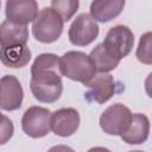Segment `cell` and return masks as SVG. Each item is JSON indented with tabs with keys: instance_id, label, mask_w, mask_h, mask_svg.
I'll return each mask as SVG.
<instances>
[{
	"instance_id": "cell-1",
	"label": "cell",
	"mask_w": 152,
	"mask_h": 152,
	"mask_svg": "<svg viewBox=\"0 0 152 152\" xmlns=\"http://www.w3.org/2000/svg\"><path fill=\"white\" fill-rule=\"evenodd\" d=\"M30 88L36 100L43 103L57 101L63 91L59 57L55 53L39 55L31 66Z\"/></svg>"
},
{
	"instance_id": "cell-2",
	"label": "cell",
	"mask_w": 152,
	"mask_h": 152,
	"mask_svg": "<svg viewBox=\"0 0 152 152\" xmlns=\"http://www.w3.org/2000/svg\"><path fill=\"white\" fill-rule=\"evenodd\" d=\"M59 70L62 76L71 81L87 84L96 74L95 65L89 55L82 51H68L59 57Z\"/></svg>"
},
{
	"instance_id": "cell-3",
	"label": "cell",
	"mask_w": 152,
	"mask_h": 152,
	"mask_svg": "<svg viewBox=\"0 0 152 152\" xmlns=\"http://www.w3.org/2000/svg\"><path fill=\"white\" fill-rule=\"evenodd\" d=\"M32 23L33 37L44 44L58 40L63 32L64 20L51 7H44L40 10Z\"/></svg>"
},
{
	"instance_id": "cell-4",
	"label": "cell",
	"mask_w": 152,
	"mask_h": 152,
	"mask_svg": "<svg viewBox=\"0 0 152 152\" xmlns=\"http://www.w3.org/2000/svg\"><path fill=\"white\" fill-rule=\"evenodd\" d=\"M106 50L116 59L127 57L134 45V34L126 25H115L110 27L102 42Z\"/></svg>"
},
{
	"instance_id": "cell-5",
	"label": "cell",
	"mask_w": 152,
	"mask_h": 152,
	"mask_svg": "<svg viewBox=\"0 0 152 152\" xmlns=\"http://www.w3.org/2000/svg\"><path fill=\"white\" fill-rule=\"evenodd\" d=\"M132 119L131 109L122 103H114L107 107L100 115L101 129L109 135H121L129 126Z\"/></svg>"
},
{
	"instance_id": "cell-6",
	"label": "cell",
	"mask_w": 152,
	"mask_h": 152,
	"mask_svg": "<svg viewBox=\"0 0 152 152\" xmlns=\"http://www.w3.org/2000/svg\"><path fill=\"white\" fill-rule=\"evenodd\" d=\"M51 112L48 108L32 106L27 108L21 118V128L24 133L33 139L43 138L51 131Z\"/></svg>"
},
{
	"instance_id": "cell-7",
	"label": "cell",
	"mask_w": 152,
	"mask_h": 152,
	"mask_svg": "<svg viewBox=\"0 0 152 152\" xmlns=\"http://www.w3.org/2000/svg\"><path fill=\"white\" fill-rule=\"evenodd\" d=\"M69 40L76 46H87L99 36V25L90 14H78L69 27Z\"/></svg>"
},
{
	"instance_id": "cell-8",
	"label": "cell",
	"mask_w": 152,
	"mask_h": 152,
	"mask_svg": "<svg viewBox=\"0 0 152 152\" xmlns=\"http://www.w3.org/2000/svg\"><path fill=\"white\" fill-rule=\"evenodd\" d=\"M24 90L19 80L13 75H5L0 78V108L7 112L21 107Z\"/></svg>"
},
{
	"instance_id": "cell-9",
	"label": "cell",
	"mask_w": 152,
	"mask_h": 152,
	"mask_svg": "<svg viewBox=\"0 0 152 152\" xmlns=\"http://www.w3.org/2000/svg\"><path fill=\"white\" fill-rule=\"evenodd\" d=\"M80 114L75 108H61L51 113V131L58 137H70L80 127Z\"/></svg>"
},
{
	"instance_id": "cell-10",
	"label": "cell",
	"mask_w": 152,
	"mask_h": 152,
	"mask_svg": "<svg viewBox=\"0 0 152 152\" xmlns=\"http://www.w3.org/2000/svg\"><path fill=\"white\" fill-rule=\"evenodd\" d=\"M89 90L84 94L88 101H95L100 104L107 102L115 93V81L108 72L95 74L94 77L86 84Z\"/></svg>"
},
{
	"instance_id": "cell-11",
	"label": "cell",
	"mask_w": 152,
	"mask_h": 152,
	"mask_svg": "<svg viewBox=\"0 0 152 152\" xmlns=\"http://www.w3.org/2000/svg\"><path fill=\"white\" fill-rule=\"evenodd\" d=\"M38 2L37 0H7L6 1V20L19 24L27 25L33 21L38 14Z\"/></svg>"
},
{
	"instance_id": "cell-12",
	"label": "cell",
	"mask_w": 152,
	"mask_h": 152,
	"mask_svg": "<svg viewBox=\"0 0 152 152\" xmlns=\"http://www.w3.org/2000/svg\"><path fill=\"white\" fill-rule=\"evenodd\" d=\"M150 133V120L142 113L132 114L127 129L120 135L122 141L128 145H139L147 140Z\"/></svg>"
},
{
	"instance_id": "cell-13",
	"label": "cell",
	"mask_w": 152,
	"mask_h": 152,
	"mask_svg": "<svg viewBox=\"0 0 152 152\" xmlns=\"http://www.w3.org/2000/svg\"><path fill=\"white\" fill-rule=\"evenodd\" d=\"M31 61V51L27 44L0 46V62L12 69H20Z\"/></svg>"
},
{
	"instance_id": "cell-14",
	"label": "cell",
	"mask_w": 152,
	"mask_h": 152,
	"mask_svg": "<svg viewBox=\"0 0 152 152\" xmlns=\"http://www.w3.org/2000/svg\"><path fill=\"white\" fill-rule=\"evenodd\" d=\"M126 0H93L90 4V17L95 21L108 23L121 14Z\"/></svg>"
},
{
	"instance_id": "cell-15",
	"label": "cell",
	"mask_w": 152,
	"mask_h": 152,
	"mask_svg": "<svg viewBox=\"0 0 152 152\" xmlns=\"http://www.w3.org/2000/svg\"><path fill=\"white\" fill-rule=\"evenodd\" d=\"M28 28L26 25H19L5 20L0 25V46L14 44H27Z\"/></svg>"
},
{
	"instance_id": "cell-16",
	"label": "cell",
	"mask_w": 152,
	"mask_h": 152,
	"mask_svg": "<svg viewBox=\"0 0 152 152\" xmlns=\"http://www.w3.org/2000/svg\"><path fill=\"white\" fill-rule=\"evenodd\" d=\"M89 57L91 58L94 65H95V70L97 72H109L112 70H114L120 61L114 58L103 46V44H97L89 53Z\"/></svg>"
},
{
	"instance_id": "cell-17",
	"label": "cell",
	"mask_w": 152,
	"mask_h": 152,
	"mask_svg": "<svg viewBox=\"0 0 152 152\" xmlns=\"http://www.w3.org/2000/svg\"><path fill=\"white\" fill-rule=\"evenodd\" d=\"M80 7V0H51V8H53L64 21L70 20Z\"/></svg>"
},
{
	"instance_id": "cell-18",
	"label": "cell",
	"mask_w": 152,
	"mask_h": 152,
	"mask_svg": "<svg viewBox=\"0 0 152 152\" xmlns=\"http://www.w3.org/2000/svg\"><path fill=\"white\" fill-rule=\"evenodd\" d=\"M151 32H146L140 37L138 48H137V58L139 62L144 64H152V55H151Z\"/></svg>"
},
{
	"instance_id": "cell-19",
	"label": "cell",
	"mask_w": 152,
	"mask_h": 152,
	"mask_svg": "<svg viewBox=\"0 0 152 152\" xmlns=\"http://www.w3.org/2000/svg\"><path fill=\"white\" fill-rule=\"evenodd\" d=\"M13 133H14V126L12 120L8 116L1 114L0 115V145L6 144L12 138Z\"/></svg>"
},
{
	"instance_id": "cell-20",
	"label": "cell",
	"mask_w": 152,
	"mask_h": 152,
	"mask_svg": "<svg viewBox=\"0 0 152 152\" xmlns=\"http://www.w3.org/2000/svg\"><path fill=\"white\" fill-rule=\"evenodd\" d=\"M0 6H1V1H0Z\"/></svg>"
}]
</instances>
